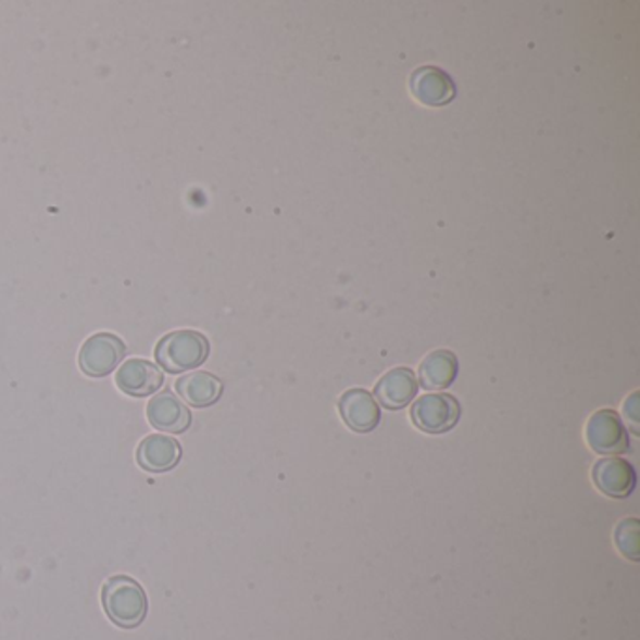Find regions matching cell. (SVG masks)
Returning <instances> with one entry per match:
<instances>
[{"instance_id":"obj_8","label":"cell","mask_w":640,"mask_h":640,"mask_svg":"<svg viewBox=\"0 0 640 640\" xmlns=\"http://www.w3.org/2000/svg\"><path fill=\"white\" fill-rule=\"evenodd\" d=\"M592 479L595 487L608 498H627L637 485L633 466L618 456L599 461L593 466Z\"/></svg>"},{"instance_id":"obj_5","label":"cell","mask_w":640,"mask_h":640,"mask_svg":"<svg viewBox=\"0 0 640 640\" xmlns=\"http://www.w3.org/2000/svg\"><path fill=\"white\" fill-rule=\"evenodd\" d=\"M586 441L598 454H622L629 448L627 428L613 410H599L586 425Z\"/></svg>"},{"instance_id":"obj_10","label":"cell","mask_w":640,"mask_h":640,"mask_svg":"<svg viewBox=\"0 0 640 640\" xmlns=\"http://www.w3.org/2000/svg\"><path fill=\"white\" fill-rule=\"evenodd\" d=\"M115 381L130 397H149L164 386V374L147 359H130L118 368Z\"/></svg>"},{"instance_id":"obj_16","label":"cell","mask_w":640,"mask_h":640,"mask_svg":"<svg viewBox=\"0 0 640 640\" xmlns=\"http://www.w3.org/2000/svg\"><path fill=\"white\" fill-rule=\"evenodd\" d=\"M637 397H639V392H633V397L627 400L626 404H624V412H626L627 417H629V423H631V428H633L635 434H639V417H637Z\"/></svg>"},{"instance_id":"obj_13","label":"cell","mask_w":640,"mask_h":640,"mask_svg":"<svg viewBox=\"0 0 640 640\" xmlns=\"http://www.w3.org/2000/svg\"><path fill=\"white\" fill-rule=\"evenodd\" d=\"M459 374V359L453 351L436 350L423 359L419 366L421 386L428 391L448 389Z\"/></svg>"},{"instance_id":"obj_1","label":"cell","mask_w":640,"mask_h":640,"mask_svg":"<svg viewBox=\"0 0 640 640\" xmlns=\"http://www.w3.org/2000/svg\"><path fill=\"white\" fill-rule=\"evenodd\" d=\"M103 611L108 618L117 627L134 629L143 622L147 616V595L138 580L117 575L111 577L102 588Z\"/></svg>"},{"instance_id":"obj_4","label":"cell","mask_w":640,"mask_h":640,"mask_svg":"<svg viewBox=\"0 0 640 640\" xmlns=\"http://www.w3.org/2000/svg\"><path fill=\"white\" fill-rule=\"evenodd\" d=\"M124 355L126 346L117 335L97 332L81 346L79 366L90 378H103L121 365Z\"/></svg>"},{"instance_id":"obj_9","label":"cell","mask_w":640,"mask_h":640,"mask_svg":"<svg viewBox=\"0 0 640 640\" xmlns=\"http://www.w3.org/2000/svg\"><path fill=\"white\" fill-rule=\"evenodd\" d=\"M147 419L162 432L180 434L192 425V413L173 392H160L147 404Z\"/></svg>"},{"instance_id":"obj_15","label":"cell","mask_w":640,"mask_h":640,"mask_svg":"<svg viewBox=\"0 0 640 640\" xmlns=\"http://www.w3.org/2000/svg\"><path fill=\"white\" fill-rule=\"evenodd\" d=\"M639 528L637 518H626V520L618 524L616 534H614V541H616L618 551L629 560H633V562H639L640 556Z\"/></svg>"},{"instance_id":"obj_6","label":"cell","mask_w":640,"mask_h":640,"mask_svg":"<svg viewBox=\"0 0 640 640\" xmlns=\"http://www.w3.org/2000/svg\"><path fill=\"white\" fill-rule=\"evenodd\" d=\"M410 89L413 97L428 108L448 105L456 97L453 79L438 66H423L415 70L410 77Z\"/></svg>"},{"instance_id":"obj_7","label":"cell","mask_w":640,"mask_h":640,"mask_svg":"<svg viewBox=\"0 0 640 640\" xmlns=\"http://www.w3.org/2000/svg\"><path fill=\"white\" fill-rule=\"evenodd\" d=\"M338 410L346 425L355 432H372L381 419L378 402L365 389H350L340 397Z\"/></svg>"},{"instance_id":"obj_11","label":"cell","mask_w":640,"mask_h":640,"mask_svg":"<svg viewBox=\"0 0 640 640\" xmlns=\"http://www.w3.org/2000/svg\"><path fill=\"white\" fill-rule=\"evenodd\" d=\"M417 391H419V381L415 378V372L406 366H399L387 372L386 376L379 379L374 394L379 400V404L387 410H402L415 399Z\"/></svg>"},{"instance_id":"obj_3","label":"cell","mask_w":640,"mask_h":640,"mask_svg":"<svg viewBox=\"0 0 640 640\" xmlns=\"http://www.w3.org/2000/svg\"><path fill=\"white\" fill-rule=\"evenodd\" d=\"M410 417L413 425L423 432H449L461 419V404L459 400L446 392L425 394L419 400H415Z\"/></svg>"},{"instance_id":"obj_14","label":"cell","mask_w":640,"mask_h":640,"mask_svg":"<svg viewBox=\"0 0 640 640\" xmlns=\"http://www.w3.org/2000/svg\"><path fill=\"white\" fill-rule=\"evenodd\" d=\"M222 389L224 386L221 379L211 372H192L177 379V391L183 400L193 407L213 406L214 402L221 399Z\"/></svg>"},{"instance_id":"obj_2","label":"cell","mask_w":640,"mask_h":640,"mask_svg":"<svg viewBox=\"0 0 640 640\" xmlns=\"http://www.w3.org/2000/svg\"><path fill=\"white\" fill-rule=\"evenodd\" d=\"M209 340L198 330H173L156 344L154 357L164 371L179 374L203 365L209 357Z\"/></svg>"},{"instance_id":"obj_12","label":"cell","mask_w":640,"mask_h":640,"mask_svg":"<svg viewBox=\"0 0 640 640\" xmlns=\"http://www.w3.org/2000/svg\"><path fill=\"white\" fill-rule=\"evenodd\" d=\"M180 456H183V449H180L179 441L173 440L164 434L147 436L139 443L138 453H136L139 466L151 474L170 472L179 464Z\"/></svg>"}]
</instances>
